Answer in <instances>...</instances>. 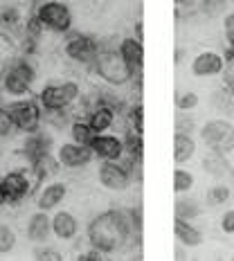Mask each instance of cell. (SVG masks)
<instances>
[{
	"label": "cell",
	"instance_id": "cell-28",
	"mask_svg": "<svg viewBox=\"0 0 234 261\" xmlns=\"http://www.w3.org/2000/svg\"><path fill=\"white\" fill-rule=\"evenodd\" d=\"M14 57H18V43L14 41L12 34L0 32V65L9 63Z\"/></svg>",
	"mask_w": 234,
	"mask_h": 261
},
{
	"label": "cell",
	"instance_id": "cell-29",
	"mask_svg": "<svg viewBox=\"0 0 234 261\" xmlns=\"http://www.w3.org/2000/svg\"><path fill=\"white\" fill-rule=\"evenodd\" d=\"M230 198H232V187L225 182H216L207 189V203L214 205V207L216 205H225Z\"/></svg>",
	"mask_w": 234,
	"mask_h": 261
},
{
	"label": "cell",
	"instance_id": "cell-13",
	"mask_svg": "<svg viewBox=\"0 0 234 261\" xmlns=\"http://www.w3.org/2000/svg\"><path fill=\"white\" fill-rule=\"evenodd\" d=\"M90 151L97 160H119L124 155V144H122V135L117 133H97L95 140L90 144Z\"/></svg>",
	"mask_w": 234,
	"mask_h": 261
},
{
	"label": "cell",
	"instance_id": "cell-15",
	"mask_svg": "<svg viewBox=\"0 0 234 261\" xmlns=\"http://www.w3.org/2000/svg\"><path fill=\"white\" fill-rule=\"evenodd\" d=\"M65 196H68V185L65 182H61V180L45 182L39 192H36V210L54 212L65 200Z\"/></svg>",
	"mask_w": 234,
	"mask_h": 261
},
{
	"label": "cell",
	"instance_id": "cell-12",
	"mask_svg": "<svg viewBox=\"0 0 234 261\" xmlns=\"http://www.w3.org/2000/svg\"><path fill=\"white\" fill-rule=\"evenodd\" d=\"M227 68V59L223 54L214 52V50H203L198 52L189 63V70H192L194 77L200 79H210V77H219V74L225 72Z\"/></svg>",
	"mask_w": 234,
	"mask_h": 261
},
{
	"label": "cell",
	"instance_id": "cell-33",
	"mask_svg": "<svg viewBox=\"0 0 234 261\" xmlns=\"http://www.w3.org/2000/svg\"><path fill=\"white\" fill-rule=\"evenodd\" d=\"M14 133H16V126H14V122H12V115H9L7 106L0 104V140L12 138Z\"/></svg>",
	"mask_w": 234,
	"mask_h": 261
},
{
	"label": "cell",
	"instance_id": "cell-37",
	"mask_svg": "<svg viewBox=\"0 0 234 261\" xmlns=\"http://www.w3.org/2000/svg\"><path fill=\"white\" fill-rule=\"evenodd\" d=\"M200 7H203L205 14L214 16V14H219V12L225 9V3H223V0H203V3H200Z\"/></svg>",
	"mask_w": 234,
	"mask_h": 261
},
{
	"label": "cell",
	"instance_id": "cell-6",
	"mask_svg": "<svg viewBox=\"0 0 234 261\" xmlns=\"http://www.w3.org/2000/svg\"><path fill=\"white\" fill-rule=\"evenodd\" d=\"M198 138L205 149L219 151V153H232L234 151V124L227 117L207 119L198 128Z\"/></svg>",
	"mask_w": 234,
	"mask_h": 261
},
{
	"label": "cell",
	"instance_id": "cell-24",
	"mask_svg": "<svg viewBox=\"0 0 234 261\" xmlns=\"http://www.w3.org/2000/svg\"><path fill=\"white\" fill-rule=\"evenodd\" d=\"M95 130L88 124V119L86 117H72V122H70V140L77 144H84V146H90L92 140H95Z\"/></svg>",
	"mask_w": 234,
	"mask_h": 261
},
{
	"label": "cell",
	"instance_id": "cell-26",
	"mask_svg": "<svg viewBox=\"0 0 234 261\" xmlns=\"http://www.w3.org/2000/svg\"><path fill=\"white\" fill-rule=\"evenodd\" d=\"M122 144H124V155L131 158L135 162H142V155H144V140L140 133L135 130H128L126 135H122Z\"/></svg>",
	"mask_w": 234,
	"mask_h": 261
},
{
	"label": "cell",
	"instance_id": "cell-27",
	"mask_svg": "<svg viewBox=\"0 0 234 261\" xmlns=\"http://www.w3.org/2000/svg\"><path fill=\"white\" fill-rule=\"evenodd\" d=\"M196 185V176L189 169H185L183 165H178L173 169V192L176 194H187L192 192Z\"/></svg>",
	"mask_w": 234,
	"mask_h": 261
},
{
	"label": "cell",
	"instance_id": "cell-14",
	"mask_svg": "<svg viewBox=\"0 0 234 261\" xmlns=\"http://www.w3.org/2000/svg\"><path fill=\"white\" fill-rule=\"evenodd\" d=\"M25 234L32 243L36 246H43L52 239V216L50 212H34V214L27 219V225H25Z\"/></svg>",
	"mask_w": 234,
	"mask_h": 261
},
{
	"label": "cell",
	"instance_id": "cell-20",
	"mask_svg": "<svg viewBox=\"0 0 234 261\" xmlns=\"http://www.w3.org/2000/svg\"><path fill=\"white\" fill-rule=\"evenodd\" d=\"M198 151V142L189 130H176L173 133V162L176 165H187L196 158Z\"/></svg>",
	"mask_w": 234,
	"mask_h": 261
},
{
	"label": "cell",
	"instance_id": "cell-16",
	"mask_svg": "<svg viewBox=\"0 0 234 261\" xmlns=\"http://www.w3.org/2000/svg\"><path fill=\"white\" fill-rule=\"evenodd\" d=\"M203 171L207 176L216 178V180H234V167L227 160V153H219V151H205L203 155Z\"/></svg>",
	"mask_w": 234,
	"mask_h": 261
},
{
	"label": "cell",
	"instance_id": "cell-32",
	"mask_svg": "<svg viewBox=\"0 0 234 261\" xmlns=\"http://www.w3.org/2000/svg\"><path fill=\"white\" fill-rule=\"evenodd\" d=\"M198 104H200L198 92H192V90L178 95V99H176V106H178V111H180V113H192V111L198 108Z\"/></svg>",
	"mask_w": 234,
	"mask_h": 261
},
{
	"label": "cell",
	"instance_id": "cell-25",
	"mask_svg": "<svg viewBox=\"0 0 234 261\" xmlns=\"http://www.w3.org/2000/svg\"><path fill=\"white\" fill-rule=\"evenodd\" d=\"M173 214L176 219H183V221H196L200 214H203V207L196 198H189V196H180L173 205Z\"/></svg>",
	"mask_w": 234,
	"mask_h": 261
},
{
	"label": "cell",
	"instance_id": "cell-2",
	"mask_svg": "<svg viewBox=\"0 0 234 261\" xmlns=\"http://www.w3.org/2000/svg\"><path fill=\"white\" fill-rule=\"evenodd\" d=\"M36 81V68L27 57H14L3 65L0 72V104L7 106L12 101L32 97V86Z\"/></svg>",
	"mask_w": 234,
	"mask_h": 261
},
{
	"label": "cell",
	"instance_id": "cell-11",
	"mask_svg": "<svg viewBox=\"0 0 234 261\" xmlns=\"http://www.w3.org/2000/svg\"><path fill=\"white\" fill-rule=\"evenodd\" d=\"M57 158L59 167H65V169H84L88 167L95 155H92L90 146H84V144H77V142H63L57 146Z\"/></svg>",
	"mask_w": 234,
	"mask_h": 261
},
{
	"label": "cell",
	"instance_id": "cell-36",
	"mask_svg": "<svg viewBox=\"0 0 234 261\" xmlns=\"http://www.w3.org/2000/svg\"><path fill=\"white\" fill-rule=\"evenodd\" d=\"M221 232H223V234H227V237H234V207L227 210V212H223V216H221Z\"/></svg>",
	"mask_w": 234,
	"mask_h": 261
},
{
	"label": "cell",
	"instance_id": "cell-1",
	"mask_svg": "<svg viewBox=\"0 0 234 261\" xmlns=\"http://www.w3.org/2000/svg\"><path fill=\"white\" fill-rule=\"evenodd\" d=\"M138 230L131 223L128 212L124 210H106L97 214L86 227V241L90 248L101 252L104 257L122 254L135 241Z\"/></svg>",
	"mask_w": 234,
	"mask_h": 261
},
{
	"label": "cell",
	"instance_id": "cell-39",
	"mask_svg": "<svg viewBox=\"0 0 234 261\" xmlns=\"http://www.w3.org/2000/svg\"><path fill=\"white\" fill-rule=\"evenodd\" d=\"M7 205V194H5V189H3V185H0V210Z\"/></svg>",
	"mask_w": 234,
	"mask_h": 261
},
{
	"label": "cell",
	"instance_id": "cell-3",
	"mask_svg": "<svg viewBox=\"0 0 234 261\" xmlns=\"http://www.w3.org/2000/svg\"><path fill=\"white\" fill-rule=\"evenodd\" d=\"M90 68H92V72L97 74V79H101L104 84L113 86V88L128 86V84H133V79H135V72L122 59L117 47H99V54L95 57Z\"/></svg>",
	"mask_w": 234,
	"mask_h": 261
},
{
	"label": "cell",
	"instance_id": "cell-38",
	"mask_svg": "<svg viewBox=\"0 0 234 261\" xmlns=\"http://www.w3.org/2000/svg\"><path fill=\"white\" fill-rule=\"evenodd\" d=\"M79 259H81V261H101V259H104V254L97 252L95 248H88V252L79 254Z\"/></svg>",
	"mask_w": 234,
	"mask_h": 261
},
{
	"label": "cell",
	"instance_id": "cell-4",
	"mask_svg": "<svg viewBox=\"0 0 234 261\" xmlns=\"http://www.w3.org/2000/svg\"><path fill=\"white\" fill-rule=\"evenodd\" d=\"M43 113H70L81 99V84L77 79H61L43 86L39 92Z\"/></svg>",
	"mask_w": 234,
	"mask_h": 261
},
{
	"label": "cell",
	"instance_id": "cell-22",
	"mask_svg": "<svg viewBox=\"0 0 234 261\" xmlns=\"http://www.w3.org/2000/svg\"><path fill=\"white\" fill-rule=\"evenodd\" d=\"M88 124L92 126L95 133H108L115 126V119H117V108L108 106V104H97L90 108L88 113Z\"/></svg>",
	"mask_w": 234,
	"mask_h": 261
},
{
	"label": "cell",
	"instance_id": "cell-9",
	"mask_svg": "<svg viewBox=\"0 0 234 261\" xmlns=\"http://www.w3.org/2000/svg\"><path fill=\"white\" fill-rule=\"evenodd\" d=\"M99 41L95 36L88 34H70L63 43V54L70 59V61L79 63V65H92L95 57L99 54Z\"/></svg>",
	"mask_w": 234,
	"mask_h": 261
},
{
	"label": "cell",
	"instance_id": "cell-21",
	"mask_svg": "<svg viewBox=\"0 0 234 261\" xmlns=\"http://www.w3.org/2000/svg\"><path fill=\"white\" fill-rule=\"evenodd\" d=\"M117 52L122 54V59L128 63V68L133 70V72H140L144 65V45L140 39H135V36H124L122 41H119L117 45Z\"/></svg>",
	"mask_w": 234,
	"mask_h": 261
},
{
	"label": "cell",
	"instance_id": "cell-18",
	"mask_svg": "<svg viewBox=\"0 0 234 261\" xmlns=\"http://www.w3.org/2000/svg\"><path fill=\"white\" fill-rule=\"evenodd\" d=\"M52 138H50V133H45L43 128L39 130H34V133H27V138H25V142H23V155L27 158V162H36V160H41V158H45V155H50V151H52Z\"/></svg>",
	"mask_w": 234,
	"mask_h": 261
},
{
	"label": "cell",
	"instance_id": "cell-19",
	"mask_svg": "<svg viewBox=\"0 0 234 261\" xmlns=\"http://www.w3.org/2000/svg\"><path fill=\"white\" fill-rule=\"evenodd\" d=\"M30 16L25 14V9L16 3H3L0 5V32H7V34H16V32H23L25 20Z\"/></svg>",
	"mask_w": 234,
	"mask_h": 261
},
{
	"label": "cell",
	"instance_id": "cell-35",
	"mask_svg": "<svg viewBox=\"0 0 234 261\" xmlns=\"http://www.w3.org/2000/svg\"><path fill=\"white\" fill-rule=\"evenodd\" d=\"M223 36H225V43L230 47V52L234 54V12L223 16Z\"/></svg>",
	"mask_w": 234,
	"mask_h": 261
},
{
	"label": "cell",
	"instance_id": "cell-31",
	"mask_svg": "<svg viewBox=\"0 0 234 261\" xmlns=\"http://www.w3.org/2000/svg\"><path fill=\"white\" fill-rule=\"evenodd\" d=\"M16 248V232L12 225L0 221V254H7Z\"/></svg>",
	"mask_w": 234,
	"mask_h": 261
},
{
	"label": "cell",
	"instance_id": "cell-23",
	"mask_svg": "<svg viewBox=\"0 0 234 261\" xmlns=\"http://www.w3.org/2000/svg\"><path fill=\"white\" fill-rule=\"evenodd\" d=\"M173 234H176L178 243L185 248H198V246H203V241H205L203 232L194 225V221L176 219L173 221Z\"/></svg>",
	"mask_w": 234,
	"mask_h": 261
},
{
	"label": "cell",
	"instance_id": "cell-34",
	"mask_svg": "<svg viewBox=\"0 0 234 261\" xmlns=\"http://www.w3.org/2000/svg\"><path fill=\"white\" fill-rule=\"evenodd\" d=\"M34 259H39V261H61L63 259V252H61V250H57L54 246H47V243H43L41 248L34 250Z\"/></svg>",
	"mask_w": 234,
	"mask_h": 261
},
{
	"label": "cell",
	"instance_id": "cell-17",
	"mask_svg": "<svg viewBox=\"0 0 234 261\" xmlns=\"http://www.w3.org/2000/svg\"><path fill=\"white\" fill-rule=\"evenodd\" d=\"M79 219L72 214V212L68 210H61L57 212V214L52 216V237L57 239V241H74V239L79 237Z\"/></svg>",
	"mask_w": 234,
	"mask_h": 261
},
{
	"label": "cell",
	"instance_id": "cell-7",
	"mask_svg": "<svg viewBox=\"0 0 234 261\" xmlns=\"http://www.w3.org/2000/svg\"><path fill=\"white\" fill-rule=\"evenodd\" d=\"M34 18L54 34H68L72 30V9L63 0H41L34 9Z\"/></svg>",
	"mask_w": 234,
	"mask_h": 261
},
{
	"label": "cell",
	"instance_id": "cell-8",
	"mask_svg": "<svg viewBox=\"0 0 234 261\" xmlns=\"http://www.w3.org/2000/svg\"><path fill=\"white\" fill-rule=\"evenodd\" d=\"M7 111L12 115V122L18 133L27 135L43 126V108L39 104V99H34V97L12 101V104H7Z\"/></svg>",
	"mask_w": 234,
	"mask_h": 261
},
{
	"label": "cell",
	"instance_id": "cell-5",
	"mask_svg": "<svg viewBox=\"0 0 234 261\" xmlns=\"http://www.w3.org/2000/svg\"><path fill=\"white\" fill-rule=\"evenodd\" d=\"M140 162L122 155L119 160H101L97 167V180L108 192H126L133 180V169Z\"/></svg>",
	"mask_w": 234,
	"mask_h": 261
},
{
	"label": "cell",
	"instance_id": "cell-30",
	"mask_svg": "<svg viewBox=\"0 0 234 261\" xmlns=\"http://www.w3.org/2000/svg\"><path fill=\"white\" fill-rule=\"evenodd\" d=\"M126 122H128V130H135V133L144 135V106L142 104L131 106L128 115H126Z\"/></svg>",
	"mask_w": 234,
	"mask_h": 261
},
{
	"label": "cell",
	"instance_id": "cell-10",
	"mask_svg": "<svg viewBox=\"0 0 234 261\" xmlns=\"http://www.w3.org/2000/svg\"><path fill=\"white\" fill-rule=\"evenodd\" d=\"M0 185H3L5 194H7V203H12V205L23 203L27 196L32 194V189H34L32 171H25V169L7 171L3 178H0Z\"/></svg>",
	"mask_w": 234,
	"mask_h": 261
}]
</instances>
